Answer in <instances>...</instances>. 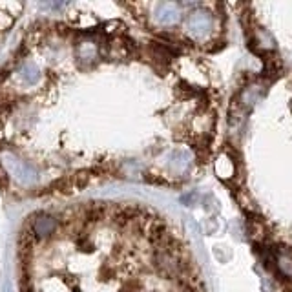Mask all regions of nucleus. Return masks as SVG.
I'll return each instance as SVG.
<instances>
[{
  "instance_id": "f257e3e1",
  "label": "nucleus",
  "mask_w": 292,
  "mask_h": 292,
  "mask_svg": "<svg viewBox=\"0 0 292 292\" xmlns=\"http://www.w3.org/2000/svg\"><path fill=\"white\" fill-rule=\"evenodd\" d=\"M104 214H106V207L102 203H90V207L86 208L84 218L88 223H99L104 219Z\"/></svg>"
},
{
  "instance_id": "f03ea898",
  "label": "nucleus",
  "mask_w": 292,
  "mask_h": 292,
  "mask_svg": "<svg viewBox=\"0 0 292 292\" xmlns=\"http://www.w3.org/2000/svg\"><path fill=\"white\" fill-rule=\"evenodd\" d=\"M90 179H91V175H90V172H86V170H82V172H77V174L72 177L73 186H75V188H79V190H80V188H84V186H88Z\"/></svg>"
}]
</instances>
